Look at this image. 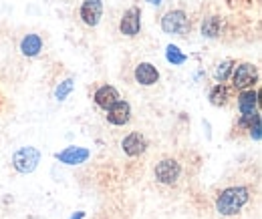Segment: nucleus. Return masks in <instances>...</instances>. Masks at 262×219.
<instances>
[{
	"instance_id": "7",
	"label": "nucleus",
	"mask_w": 262,
	"mask_h": 219,
	"mask_svg": "<svg viewBox=\"0 0 262 219\" xmlns=\"http://www.w3.org/2000/svg\"><path fill=\"white\" fill-rule=\"evenodd\" d=\"M81 20L87 27H97L103 16V0H83L81 4Z\"/></svg>"
},
{
	"instance_id": "6",
	"label": "nucleus",
	"mask_w": 262,
	"mask_h": 219,
	"mask_svg": "<svg viewBox=\"0 0 262 219\" xmlns=\"http://www.w3.org/2000/svg\"><path fill=\"white\" fill-rule=\"evenodd\" d=\"M119 31L125 36H137L141 31V10L137 6H131L123 12L119 20Z\"/></svg>"
},
{
	"instance_id": "16",
	"label": "nucleus",
	"mask_w": 262,
	"mask_h": 219,
	"mask_svg": "<svg viewBox=\"0 0 262 219\" xmlns=\"http://www.w3.org/2000/svg\"><path fill=\"white\" fill-rule=\"evenodd\" d=\"M208 99H210V103H212L214 107H224L230 99L228 87H226L224 83H218L216 87H212V91H210V94H208Z\"/></svg>"
},
{
	"instance_id": "15",
	"label": "nucleus",
	"mask_w": 262,
	"mask_h": 219,
	"mask_svg": "<svg viewBox=\"0 0 262 219\" xmlns=\"http://www.w3.org/2000/svg\"><path fill=\"white\" fill-rule=\"evenodd\" d=\"M222 32V18L220 16H208L202 22V34L206 38H218Z\"/></svg>"
},
{
	"instance_id": "4",
	"label": "nucleus",
	"mask_w": 262,
	"mask_h": 219,
	"mask_svg": "<svg viewBox=\"0 0 262 219\" xmlns=\"http://www.w3.org/2000/svg\"><path fill=\"white\" fill-rule=\"evenodd\" d=\"M162 31L165 34H176V36H186L190 32V18L184 10H169L162 18Z\"/></svg>"
},
{
	"instance_id": "13",
	"label": "nucleus",
	"mask_w": 262,
	"mask_h": 219,
	"mask_svg": "<svg viewBox=\"0 0 262 219\" xmlns=\"http://www.w3.org/2000/svg\"><path fill=\"white\" fill-rule=\"evenodd\" d=\"M256 103H258V93L254 89L240 91V94H238V111H240V115L254 113L256 111Z\"/></svg>"
},
{
	"instance_id": "10",
	"label": "nucleus",
	"mask_w": 262,
	"mask_h": 219,
	"mask_svg": "<svg viewBox=\"0 0 262 219\" xmlns=\"http://www.w3.org/2000/svg\"><path fill=\"white\" fill-rule=\"evenodd\" d=\"M133 77L141 87H154L160 81V70L151 63H139L133 70Z\"/></svg>"
},
{
	"instance_id": "17",
	"label": "nucleus",
	"mask_w": 262,
	"mask_h": 219,
	"mask_svg": "<svg viewBox=\"0 0 262 219\" xmlns=\"http://www.w3.org/2000/svg\"><path fill=\"white\" fill-rule=\"evenodd\" d=\"M165 59H167V63H171L173 66H180V64H184L188 61V55H184V53L180 51V46L169 44V46L165 48Z\"/></svg>"
},
{
	"instance_id": "18",
	"label": "nucleus",
	"mask_w": 262,
	"mask_h": 219,
	"mask_svg": "<svg viewBox=\"0 0 262 219\" xmlns=\"http://www.w3.org/2000/svg\"><path fill=\"white\" fill-rule=\"evenodd\" d=\"M234 61H224V63H220L216 68H214V79L218 81V83H226L230 79V75H232V70H234Z\"/></svg>"
},
{
	"instance_id": "22",
	"label": "nucleus",
	"mask_w": 262,
	"mask_h": 219,
	"mask_svg": "<svg viewBox=\"0 0 262 219\" xmlns=\"http://www.w3.org/2000/svg\"><path fill=\"white\" fill-rule=\"evenodd\" d=\"M147 2L154 4V6H160V4H162V0H147Z\"/></svg>"
},
{
	"instance_id": "8",
	"label": "nucleus",
	"mask_w": 262,
	"mask_h": 219,
	"mask_svg": "<svg viewBox=\"0 0 262 219\" xmlns=\"http://www.w3.org/2000/svg\"><path fill=\"white\" fill-rule=\"evenodd\" d=\"M105 113H107V121L115 127H123L131 121V105L127 101H121V99L115 105H111Z\"/></svg>"
},
{
	"instance_id": "19",
	"label": "nucleus",
	"mask_w": 262,
	"mask_h": 219,
	"mask_svg": "<svg viewBox=\"0 0 262 219\" xmlns=\"http://www.w3.org/2000/svg\"><path fill=\"white\" fill-rule=\"evenodd\" d=\"M73 89H75V81L73 79H65V81H61L59 83V87L55 89V96H57V101L61 103V101H65L69 94L73 93Z\"/></svg>"
},
{
	"instance_id": "1",
	"label": "nucleus",
	"mask_w": 262,
	"mask_h": 219,
	"mask_svg": "<svg viewBox=\"0 0 262 219\" xmlns=\"http://www.w3.org/2000/svg\"><path fill=\"white\" fill-rule=\"evenodd\" d=\"M250 199V189L244 185H234V187L222 189L216 197V211L224 217H232L242 211V207Z\"/></svg>"
},
{
	"instance_id": "3",
	"label": "nucleus",
	"mask_w": 262,
	"mask_h": 219,
	"mask_svg": "<svg viewBox=\"0 0 262 219\" xmlns=\"http://www.w3.org/2000/svg\"><path fill=\"white\" fill-rule=\"evenodd\" d=\"M230 79H232V87L238 89V91L252 89L258 83V68L252 63H242L238 66H234Z\"/></svg>"
},
{
	"instance_id": "11",
	"label": "nucleus",
	"mask_w": 262,
	"mask_h": 219,
	"mask_svg": "<svg viewBox=\"0 0 262 219\" xmlns=\"http://www.w3.org/2000/svg\"><path fill=\"white\" fill-rule=\"evenodd\" d=\"M121 96H119V91L115 89V87H111V85H103V87H99L95 94H93V101H95V105H97L99 109H103V111H107L111 105H115L117 101H119Z\"/></svg>"
},
{
	"instance_id": "12",
	"label": "nucleus",
	"mask_w": 262,
	"mask_h": 219,
	"mask_svg": "<svg viewBox=\"0 0 262 219\" xmlns=\"http://www.w3.org/2000/svg\"><path fill=\"white\" fill-rule=\"evenodd\" d=\"M55 157H57V161H61L65 165H81L91 157V151L85 147H67L65 151L57 153Z\"/></svg>"
},
{
	"instance_id": "21",
	"label": "nucleus",
	"mask_w": 262,
	"mask_h": 219,
	"mask_svg": "<svg viewBox=\"0 0 262 219\" xmlns=\"http://www.w3.org/2000/svg\"><path fill=\"white\" fill-rule=\"evenodd\" d=\"M71 219H85V211H77L75 215H71Z\"/></svg>"
},
{
	"instance_id": "20",
	"label": "nucleus",
	"mask_w": 262,
	"mask_h": 219,
	"mask_svg": "<svg viewBox=\"0 0 262 219\" xmlns=\"http://www.w3.org/2000/svg\"><path fill=\"white\" fill-rule=\"evenodd\" d=\"M248 131H250V137H252L254 141H260V117L252 123V127H250Z\"/></svg>"
},
{
	"instance_id": "2",
	"label": "nucleus",
	"mask_w": 262,
	"mask_h": 219,
	"mask_svg": "<svg viewBox=\"0 0 262 219\" xmlns=\"http://www.w3.org/2000/svg\"><path fill=\"white\" fill-rule=\"evenodd\" d=\"M154 177H156V181L162 183V185H176V183L180 181V177H182V165L178 163V159L165 157V159H162V161L156 165Z\"/></svg>"
},
{
	"instance_id": "9",
	"label": "nucleus",
	"mask_w": 262,
	"mask_h": 219,
	"mask_svg": "<svg viewBox=\"0 0 262 219\" xmlns=\"http://www.w3.org/2000/svg\"><path fill=\"white\" fill-rule=\"evenodd\" d=\"M121 149H123V153H125L127 157H139L145 153V149H147V141H145V137H143L141 133L133 131V133H129V135L123 137V141H121Z\"/></svg>"
},
{
	"instance_id": "5",
	"label": "nucleus",
	"mask_w": 262,
	"mask_h": 219,
	"mask_svg": "<svg viewBox=\"0 0 262 219\" xmlns=\"http://www.w3.org/2000/svg\"><path fill=\"white\" fill-rule=\"evenodd\" d=\"M40 163V151L36 147H23L12 155V165L18 173H33Z\"/></svg>"
},
{
	"instance_id": "14",
	"label": "nucleus",
	"mask_w": 262,
	"mask_h": 219,
	"mask_svg": "<svg viewBox=\"0 0 262 219\" xmlns=\"http://www.w3.org/2000/svg\"><path fill=\"white\" fill-rule=\"evenodd\" d=\"M42 51V38L38 36V34H27L23 40H20V53L25 55V57H36L38 53Z\"/></svg>"
}]
</instances>
